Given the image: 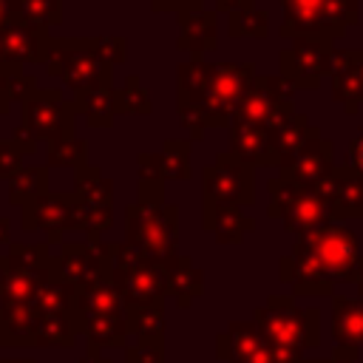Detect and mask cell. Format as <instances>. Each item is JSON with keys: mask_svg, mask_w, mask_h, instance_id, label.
<instances>
[{"mask_svg": "<svg viewBox=\"0 0 363 363\" xmlns=\"http://www.w3.org/2000/svg\"><path fill=\"white\" fill-rule=\"evenodd\" d=\"M284 37H326L337 40L357 23V0H281Z\"/></svg>", "mask_w": 363, "mask_h": 363, "instance_id": "6da1fadb", "label": "cell"}, {"mask_svg": "<svg viewBox=\"0 0 363 363\" xmlns=\"http://www.w3.org/2000/svg\"><path fill=\"white\" fill-rule=\"evenodd\" d=\"M227 130H230V153L238 156L244 164H250V167L278 164V159L272 153L269 130H264L258 125H250V122H241V119H233Z\"/></svg>", "mask_w": 363, "mask_h": 363, "instance_id": "4fadbf2b", "label": "cell"}, {"mask_svg": "<svg viewBox=\"0 0 363 363\" xmlns=\"http://www.w3.org/2000/svg\"><path fill=\"white\" fill-rule=\"evenodd\" d=\"M335 170L332 164V142L326 136H312L284 167V182L292 184V187H306V190H315L329 173Z\"/></svg>", "mask_w": 363, "mask_h": 363, "instance_id": "30bf717a", "label": "cell"}, {"mask_svg": "<svg viewBox=\"0 0 363 363\" xmlns=\"http://www.w3.org/2000/svg\"><path fill=\"white\" fill-rule=\"evenodd\" d=\"M26 150L14 142V139H3L0 142V179H11L14 173H20L26 164Z\"/></svg>", "mask_w": 363, "mask_h": 363, "instance_id": "603a6c76", "label": "cell"}, {"mask_svg": "<svg viewBox=\"0 0 363 363\" xmlns=\"http://www.w3.org/2000/svg\"><path fill=\"white\" fill-rule=\"evenodd\" d=\"M6 111H9V102H6L3 96H0V113H6Z\"/></svg>", "mask_w": 363, "mask_h": 363, "instance_id": "f1b7e54d", "label": "cell"}, {"mask_svg": "<svg viewBox=\"0 0 363 363\" xmlns=\"http://www.w3.org/2000/svg\"><path fill=\"white\" fill-rule=\"evenodd\" d=\"M255 79V68L250 62H221V65H210V79L207 88L201 94V99L196 102L204 116H207V128H230L233 113L238 108V102L244 99L250 82Z\"/></svg>", "mask_w": 363, "mask_h": 363, "instance_id": "277c9868", "label": "cell"}, {"mask_svg": "<svg viewBox=\"0 0 363 363\" xmlns=\"http://www.w3.org/2000/svg\"><path fill=\"white\" fill-rule=\"evenodd\" d=\"M85 159H88V145H85V139H79V136L48 142V164L82 170V167H85Z\"/></svg>", "mask_w": 363, "mask_h": 363, "instance_id": "44dd1931", "label": "cell"}, {"mask_svg": "<svg viewBox=\"0 0 363 363\" xmlns=\"http://www.w3.org/2000/svg\"><path fill=\"white\" fill-rule=\"evenodd\" d=\"M11 20V3L9 0H0V28Z\"/></svg>", "mask_w": 363, "mask_h": 363, "instance_id": "83f0119b", "label": "cell"}, {"mask_svg": "<svg viewBox=\"0 0 363 363\" xmlns=\"http://www.w3.org/2000/svg\"><path fill=\"white\" fill-rule=\"evenodd\" d=\"M74 105L85 116V122L91 128H108L113 122V116H116V91L113 88H102V91L77 94Z\"/></svg>", "mask_w": 363, "mask_h": 363, "instance_id": "2e32d148", "label": "cell"}, {"mask_svg": "<svg viewBox=\"0 0 363 363\" xmlns=\"http://www.w3.org/2000/svg\"><path fill=\"white\" fill-rule=\"evenodd\" d=\"M207 204H247L252 199V167L233 153H221L204 167Z\"/></svg>", "mask_w": 363, "mask_h": 363, "instance_id": "52a82bcc", "label": "cell"}, {"mask_svg": "<svg viewBox=\"0 0 363 363\" xmlns=\"http://www.w3.org/2000/svg\"><path fill=\"white\" fill-rule=\"evenodd\" d=\"M230 17V34L233 37H264L267 34V11L255 6V0H244L241 9H235Z\"/></svg>", "mask_w": 363, "mask_h": 363, "instance_id": "ac0fdd59", "label": "cell"}, {"mask_svg": "<svg viewBox=\"0 0 363 363\" xmlns=\"http://www.w3.org/2000/svg\"><path fill=\"white\" fill-rule=\"evenodd\" d=\"M11 14L34 28H45L60 23L62 0H11Z\"/></svg>", "mask_w": 363, "mask_h": 363, "instance_id": "e0dca14e", "label": "cell"}, {"mask_svg": "<svg viewBox=\"0 0 363 363\" xmlns=\"http://www.w3.org/2000/svg\"><path fill=\"white\" fill-rule=\"evenodd\" d=\"M54 40L45 28H34L11 14V20L0 28V51L9 65H31V62H48Z\"/></svg>", "mask_w": 363, "mask_h": 363, "instance_id": "9c48e42d", "label": "cell"}, {"mask_svg": "<svg viewBox=\"0 0 363 363\" xmlns=\"http://www.w3.org/2000/svg\"><path fill=\"white\" fill-rule=\"evenodd\" d=\"M295 82H289L284 74L278 77H258L250 82L244 99L238 102L233 119H241V122H250V125H258L264 130H275L281 128L286 119L295 116V108H292V94H295Z\"/></svg>", "mask_w": 363, "mask_h": 363, "instance_id": "3957f363", "label": "cell"}, {"mask_svg": "<svg viewBox=\"0 0 363 363\" xmlns=\"http://www.w3.org/2000/svg\"><path fill=\"white\" fill-rule=\"evenodd\" d=\"M320 130L303 116V113H295L292 119H286L281 128H275L272 133H269V142H272V153H275V159H278V164L284 167L312 136H318Z\"/></svg>", "mask_w": 363, "mask_h": 363, "instance_id": "9a60e30c", "label": "cell"}, {"mask_svg": "<svg viewBox=\"0 0 363 363\" xmlns=\"http://www.w3.org/2000/svg\"><path fill=\"white\" fill-rule=\"evenodd\" d=\"M218 31H216V11L190 9L179 14V48L193 51V60H201L204 51L216 48Z\"/></svg>", "mask_w": 363, "mask_h": 363, "instance_id": "5bb4252c", "label": "cell"}, {"mask_svg": "<svg viewBox=\"0 0 363 363\" xmlns=\"http://www.w3.org/2000/svg\"><path fill=\"white\" fill-rule=\"evenodd\" d=\"M269 193H272V207L269 213L272 216H284V221L292 227V230H301V227H312L318 221H323L329 216V204L323 201L320 193L315 190H306V187H292L286 184L284 179H272L269 182Z\"/></svg>", "mask_w": 363, "mask_h": 363, "instance_id": "ba28073f", "label": "cell"}, {"mask_svg": "<svg viewBox=\"0 0 363 363\" xmlns=\"http://www.w3.org/2000/svg\"><path fill=\"white\" fill-rule=\"evenodd\" d=\"M241 6H244V0H216V11H224V14H233Z\"/></svg>", "mask_w": 363, "mask_h": 363, "instance_id": "4316f807", "label": "cell"}, {"mask_svg": "<svg viewBox=\"0 0 363 363\" xmlns=\"http://www.w3.org/2000/svg\"><path fill=\"white\" fill-rule=\"evenodd\" d=\"M159 159H162V179H184L190 173V142L167 139Z\"/></svg>", "mask_w": 363, "mask_h": 363, "instance_id": "7402d4cb", "label": "cell"}, {"mask_svg": "<svg viewBox=\"0 0 363 363\" xmlns=\"http://www.w3.org/2000/svg\"><path fill=\"white\" fill-rule=\"evenodd\" d=\"M45 179H48L45 167H23L20 173L11 176L9 196L14 201H26L28 204V201H34V199H40L45 193Z\"/></svg>", "mask_w": 363, "mask_h": 363, "instance_id": "ffe728a7", "label": "cell"}, {"mask_svg": "<svg viewBox=\"0 0 363 363\" xmlns=\"http://www.w3.org/2000/svg\"><path fill=\"white\" fill-rule=\"evenodd\" d=\"M74 119H77V105L65 102L60 91H37L23 102V125L34 139L57 142V139H71L74 136Z\"/></svg>", "mask_w": 363, "mask_h": 363, "instance_id": "5b68a950", "label": "cell"}, {"mask_svg": "<svg viewBox=\"0 0 363 363\" xmlns=\"http://www.w3.org/2000/svg\"><path fill=\"white\" fill-rule=\"evenodd\" d=\"M9 3H11V0H9Z\"/></svg>", "mask_w": 363, "mask_h": 363, "instance_id": "1f68e13d", "label": "cell"}, {"mask_svg": "<svg viewBox=\"0 0 363 363\" xmlns=\"http://www.w3.org/2000/svg\"><path fill=\"white\" fill-rule=\"evenodd\" d=\"M315 193H320L323 201L329 204V210H335V213H343V216L357 213V216H363V176L349 164L335 167L315 187Z\"/></svg>", "mask_w": 363, "mask_h": 363, "instance_id": "8fae6325", "label": "cell"}, {"mask_svg": "<svg viewBox=\"0 0 363 363\" xmlns=\"http://www.w3.org/2000/svg\"><path fill=\"white\" fill-rule=\"evenodd\" d=\"M3 62H6V60H3V51H0V65H3Z\"/></svg>", "mask_w": 363, "mask_h": 363, "instance_id": "f546056e", "label": "cell"}, {"mask_svg": "<svg viewBox=\"0 0 363 363\" xmlns=\"http://www.w3.org/2000/svg\"><path fill=\"white\" fill-rule=\"evenodd\" d=\"M94 51L108 62V65H119L128 57V43L122 37H91Z\"/></svg>", "mask_w": 363, "mask_h": 363, "instance_id": "cb8c5ba5", "label": "cell"}, {"mask_svg": "<svg viewBox=\"0 0 363 363\" xmlns=\"http://www.w3.org/2000/svg\"><path fill=\"white\" fill-rule=\"evenodd\" d=\"M193 3H204V0H193Z\"/></svg>", "mask_w": 363, "mask_h": 363, "instance_id": "4dcf8cb0", "label": "cell"}, {"mask_svg": "<svg viewBox=\"0 0 363 363\" xmlns=\"http://www.w3.org/2000/svg\"><path fill=\"white\" fill-rule=\"evenodd\" d=\"M332 96L349 113L363 102V51H335L332 60Z\"/></svg>", "mask_w": 363, "mask_h": 363, "instance_id": "7c38bea8", "label": "cell"}, {"mask_svg": "<svg viewBox=\"0 0 363 363\" xmlns=\"http://www.w3.org/2000/svg\"><path fill=\"white\" fill-rule=\"evenodd\" d=\"M48 74L60 77L74 94H88V91H102L111 88V65L94 51L91 37H62L54 40L51 57H48Z\"/></svg>", "mask_w": 363, "mask_h": 363, "instance_id": "7a4b0ae2", "label": "cell"}, {"mask_svg": "<svg viewBox=\"0 0 363 363\" xmlns=\"http://www.w3.org/2000/svg\"><path fill=\"white\" fill-rule=\"evenodd\" d=\"M150 9L153 11H176V14H182V11H190V9H204V3H193V0H150Z\"/></svg>", "mask_w": 363, "mask_h": 363, "instance_id": "d4e9b609", "label": "cell"}, {"mask_svg": "<svg viewBox=\"0 0 363 363\" xmlns=\"http://www.w3.org/2000/svg\"><path fill=\"white\" fill-rule=\"evenodd\" d=\"M349 167H354L363 176V133L349 145Z\"/></svg>", "mask_w": 363, "mask_h": 363, "instance_id": "484cf974", "label": "cell"}, {"mask_svg": "<svg viewBox=\"0 0 363 363\" xmlns=\"http://www.w3.org/2000/svg\"><path fill=\"white\" fill-rule=\"evenodd\" d=\"M332 40L326 37H295L286 51H281V74L298 88H318L326 74H332Z\"/></svg>", "mask_w": 363, "mask_h": 363, "instance_id": "8992f818", "label": "cell"}, {"mask_svg": "<svg viewBox=\"0 0 363 363\" xmlns=\"http://www.w3.org/2000/svg\"><path fill=\"white\" fill-rule=\"evenodd\" d=\"M113 91H116V113H130V116L150 113V94H147V88H142L136 74H130L125 79V85L113 88Z\"/></svg>", "mask_w": 363, "mask_h": 363, "instance_id": "d6986e66", "label": "cell"}]
</instances>
